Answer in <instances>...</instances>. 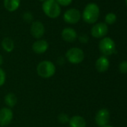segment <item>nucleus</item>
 <instances>
[{
  "label": "nucleus",
  "mask_w": 127,
  "mask_h": 127,
  "mask_svg": "<svg viewBox=\"0 0 127 127\" xmlns=\"http://www.w3.org/2000/svg\"><path fill=\"white\" fill-rule=\"evenodd\" d=\"M99 17V8L94 2L88 3L84 8L82 14L83 20L88 24L95 23Z\"/></svg>",
  "instance_id": "nucleus-1"
},
{
  "label": "nucleus",
  "mask_w": 127,
  "mask_h": 127,
  "mask_svg": "<svg viewBox=\"0 0 127 127\" xmlns=\"http://www.w3.org/2000/svg\"><path fill=\"white\" fill-rule=\"evenodd\" d=\"M42 10L45 15L51 19L58 18L61 13V6L55 0H46L42 4Z\"/></svg>",
  "instance_id": "nucleus-2"
},
{
  "label": "nucleus",
  "mask_w": 127,
  "mask_h": 127,
  "mask_svg": "<svg viewBox=\"0 0 127 127\" xmlns=\"http://www.w3.org/2000/svg\"><path fill=\"white\" fill-rule=\"evenodd\" d=\"M56 71V67L50 61H43L38 64L37 67V75L43 79H49L52 77Z\"/></svg>",
  "instance_id": "nucleus-3"
},
{
  "label": "nucleus",
  "mask_w": 127,
  "mask_h": 127,
  "mask_svg": "<svg viewBox=\"0 0 127 127\" xmlns=\"http://www.w3.org/2000/svg\"><path fill=\"white\" fill-rule=\"evenodd\" d=\"M65 56L67 60L73 64H80L85 59V53L83 50L79 47H73L69 49L67 51Z\"/></svg>",
  "instance_id": "nucleus-4"
},
{
  "label": "nucleus",
  "mask_w": 127,
  "mask_h": 127,
  "mask_svg": "<svg viewBox=\"0 0 127 127\" xmlns=\"http://www.w3.org/2000/svg\"><path fill=\"white\" fill-rule=\"evenodd\" d=\"M99 49L104 56H108L116 52V45L114 41L108 37H103L99 41Z\"/></svg>",
  "instance_id": "nucleus-5"
},
{
  "label": "nucleus",
  "mask_w": 127,
  "mask_h": 127,
  "mask_svg": "<svg viewBox=\"0 0 127 127\" xmlns=\"http://www.w3.org/2000/svg\"><path fill=\"white\" fill-rule=\"evenodd\" d=\"M82 18V14L76 8H70L67 10L63 16L64 21L68 24H76Z\"/></svg>",
  "instance_id": "nucleus-6"
},
{
  "label": "nucleus",
  "mask_w": 127,
  "mask_h": 127,
  "mask_svg": "<svg viewBox=\"0 0 127 127\" xmlns=\"http://www.w3.org/2000/svg\"><path fill=\"white\" fill-rule=\"evenodd\" d=\"M14 117V113L11 108L4 107L0 109V126L5 127L8 126Z\"/></svg>",
  "instance_id": "nucleus-7"
},
{
  "label": "nucleus",
  "mask_w": 127,
  "mask_h": 127,
  "mask_svg": "<svg viewBox=\"0 0 127 127\" xmlns=\"http://www.w3.org/2000/svg\"><path fill=\"white\" fill-rule=\"evenodd\" d=\"M30 33L34 38L37 40L41 39L45 34L44 25L39 20L32 22L30 28Z\"/></svg>",
  "instance_id": "nucleus-8"
},
{
  "label": "nucleus",
  "mask_w": 127,
  "mask_h": 127,
  "mask_svg": "<svg viewBox=\"0 0 127 127\" xmlns=\"http://www.w3.org/2000/svg\"><path fill=\"white\" fill-rule=\"evenodd\" d=\"M108 27L105 23H98L91 28V34L95 38H102L108 34Z\"/></svg>",
  "instance_id": "nucleus-9"
},
{
  "label": "nucleus",
  "mask_w": 127,
  "mask_h": 127,
  "mask_svg": "<svg viewBox=\"0 0 127 127\" xmlns=\"http://www.w3.org/2000/svg\"><path fill=\"white\" fill-rule=\"evenodd\" d=\"M110 119V112L106 108L99 109L95 116V122L99 127H103L107 125Z\"/></svg>",
  "instance_id": "nucleus-10"
},
{
  "label": "nucleus",
  "mask_w": 127,
  "mask_h": 127,
  "mask_svg": "<svg viewBox=\"0 0 127 127\" xmlns=\"http://www.w3.org/2000/svg\"><path fill=\"white\" fill-rule=\"evenodd\" d=\"M61 37L66 42L73 43L77 39L78 34L74 29L70 27H66L61 32Z\"/></svg>",
  "instance_id": "nucleus-11"
},
{
  "label": "nucleus",
  "mask_w": 127,
  "mask_h": 127,
  "mask_svg": "<svg viewBox=\"0 0 127 127\" xmlns=\"http://www.w3.org/2000/svg\"><path fill=\"white\" fill-rule=\"evenodd\" d=\"M49 49V43L46 40L39 39L34 41L32 44V50L37 55L43 54Z\"/></svg>",
  "instance_id": "nucleus-12"
},
{
  "label": "nucleus",
  "mask_w": 127,
  "mask_h": 127,
  "mask_svg": "<svg viewBox=\"0 0 127 127\" xmlns=\"http://www.w3.org/2000/svg\"><path fill=\"white\" fill-rule=\"evenodd\" d=\"M109 65H110V63H109L108 59L104 55L99 57L96 60V64H95L96 69L99 73H104L107 71L109 67Z\"/></svg>",
  "instance_id": "nucleus-13"
},
{
  "label": "nucleus",
  "mask_w": 127,
  "mask_h": 127,
  "mask_svg": "<svg viewBox=\"0 0 127 127\" xmlns=\"http://www.w3.org/2000/svg\"><path fill=\"white\" fill-rule=\"evenodd\" d=\"M69 125L70 127H86V120L82 116L75 115L70 117Z\"/></svg>",
  "instance_id": "nucleus-14"
},
{
  "label": "nucleus",
  "mask_w": 127,
  "mask_h": 127,
  "mask_svg": "<svg viewBox=\"0 0 127 127\" xmlns=\"http://www.w3.org/2000/svg\"><path fill=\"white\" fill-rule=\"evenodd\" d=\"M3 4L8 11L14 12L20 6V0H4Z\"/></svg>",
  "instance_id": "nucleus-15"
},
{
  "label": "nucleus",
  "mask_w": 127,
  "mask_h": 127,
  "mask_svg": "<svg viewBox=\"0 0 127 127\" xmlns=\"http://www.w3.org/2000/svg\"><path fill=\"white\" fill-rule=\"evenodd\" d=\"M1 45L4 51H5L6 52H11L14 49V42L9 37H5V38H3Z\"/></svg>",
  "instance_id": "nucleus-16"
},
{
  "label": "nucleus",
  "mask_w": 127,
  "mask_h": 127,
  "mask_svg": "<svg viewBox=\"0 0 127 127\" xmlns=\"http://www.w3.org/2000/svg\"><path fill=\"white\" fill-rule=\"evenodd\" d=\"M17 102V97L14 93H8L5 96V103L8 108H13Z\"/></svg>",
  "instance_id": "nucleus-17"
},
{
  "label": "nucleus",
  "mask_w": 127,
  "mask_h": 127,
  "mask_svg": "<svg viewBox=\"0 0 127 127\" xmlns=\"http://www.w3.org/2000/svg\"><path fill=\"white\" fill-rule=\"evenodd\" d=\"M117 20V16L114 13H108L106 14L105 17V24H108V25H112L114 24Z\"/></svg>",
  "instance_id": "nucleus-18"
},
{
  "label": "nucleus",
  "mask_w": 127,
  "mask_h": 127,
  "mask_svg": "<svg viewBox=\"0 0 127 127\" xmlns=\"http://www.w3.org/2000/svg\"><path fill=\"white\" fill-rule=\"evenodd\" d=\"M58 120L59 123H69V120H70V117L69 116L65 114V113H61L58 116Z\"/></svg>",
  "instance_id": "nucleus-19"
},
{
  "label": "nucleus",
  "mask_w": 127,
  "mask_h": 127,
  "mask_svg": "<svg viewBox=\"0 0 127 127\" xmlns=\"http://www.w3.org/2000/svg\"><path fill=\"white\" fill-rule=\"evenodd\" d=\"M119 70L121 73L127 74V61H124L119 64Z\"/></svg>",
  "instance_id": "nucleus-20"
},
{
  "label": "nucleus",
  "mask_w": 127,
  "mask_h": 127,
  "mask_svg": "<svg viewBox=\"0 0 127 127\" xmlns=\"http://www.w3.org/2000/svg\"><path fill=\"white\" fill-rule=\"evenodd\" d=\"M23 19L26 23H31V22L32 23L34 17H33V14L31 12H26L23 15Z\"/></svg>",
  "instance_id": "nucleus-21"
},
{
  "label": "nucleus",
  "mask_w": 127,
  "mask_h": 127,
  "mask_svg": "<svg viewBox=\"0 0 127 127\" xmlns=\"http://www.w3.org/2000/svg\"><path fill=\"white\" fill-rule=\"evenodd\" d=\"M6 80V74L5 71L0 67V87H2L5 83Z\"/></svg>",
  "instance_id": "nucleus-22"
},
{
  "label": "nucleus",
  "mask_w": 127,
  "mask_h": 127,
  "mask_svg": "<svg viewBox=\"0 0 127 127\" xmlns=\"http://www.w3.org/2000/svg\"><path fill=\"white\" fill-rule=\"evenodd\" d=\"M55 1L60 6H64V7L69 6L73 2V0H55Z\"/></svg>",
  "instance_id": "nucleus-23"
},
{
  "label": "nucleus",
  "mask_w": 127,
  "mask_h": 127,
  "mask_svg": "<svg viewBox=\"0 0 127 127\" xmlns=\"http://www.w3.org/2000/svg\"><path fill=\"white\" fill-rule=\"evenodd\" d=\"M79 40L82 43H87L89 40V37L87 34H82L81 35L79 36Z\"/></svg>",
  "instance_id": "nucleus-24"
},
{
  "label": "nucleus",
  "mask_w": 127,
  "mask_h": 127,
  "mask_svg": "<svg viewBox=\"0 0 127 127\" xmlns=\"http://www.w3.org/2000/svg\"><path fill=\"white\" fill-rule=\"evenodd\" d=\"M2 64H3V57L1 54H0V66H1Z\"/></svg>",
  "instance_id": "nucleus-25"
},
{
  "label": "nucleus",
  "mask_w": 127,
  "mask_h": 127,
  "mask_svg": "<svg viewBox=\"0 0 127 127\" xmlns=\"http://www.w3.org/2000/svg\"><path fill=\"white\" fill-rule=\"evenodd\" d=\"M103 127H114V126H108V125H106V126H103Z\"/></svg>",
  "instance_id": "nucleus-26"
},
{
  "label": "nucleus",
  "mask_w": 127,
  "mask_h": 127,
  "mask_svg": "<svg viewBox=\"0 0 127 127\" xmlns=\"http://www.w3.org/2000/svg\"><path fill=\"white\" fill-rule=\"evenodd\" d=\"M38 1H40V2H45L46 0H38Z\"/></svg>",
  "instance_id": "nucleus-27"
},
{
  "label": "nucleus",
  "mask_w": 127,
  "mask_h": 127,
  "mask_svg": "<svg viewBox=\"0 0 127 127\" xmlns=\"http://www.w3.org/2000/svg\"><path fill=\"white\" fill-rule=\"evenodd\" d=\"M126 1V6H127V0H125Z\"/></svg>",
  "instance_id": "nucleus-28"
}]
</instances>
